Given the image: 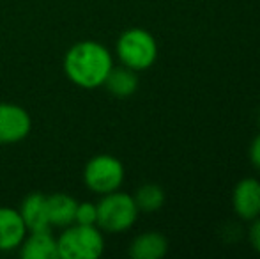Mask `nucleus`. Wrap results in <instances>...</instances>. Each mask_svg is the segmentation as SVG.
<instances>
[{
  "mask_svg": "<svg viewBox=\"0 0 260 259\" xmlns=\"http://www.w3.org/2000/svg\"><path fill=\"white\" fill-rule=\"evenodd\" d=\"M113 68V57L103 43L85 39L66 52L64 73L69 82L82 89H98Z\"/></svg>",
  "mask_w": 260,
  "mask_h": 259,
  "instance_id": "nucleus-1",
  "label": "nucleus"
},
{
  "mask_svg": "<svg viewBox=\"0 0 260 259\" xmlns=\"http://www.w3.org/2000/svg\"><path fill=\"white\" fill-rule=\"evenodd\" d=\"M58 259H98L105 252V236L98 225L71 224L57 238Z\"/></svg>",
  "mask_w": 260,
  "mask_h": 259,
  "instance_id": "nucleus-2",
  "label": "nucleus"
},
{
  "mask_svg": "<svg viewBox=\"0 0 260 259\" xmlns=\"http://www.w3.org/2000/svg\"><path fill=\"white\" fill-rule=\"evenodd\" d=\"M138 213L140 210L133 195L120 190L110 192L106 195H101V200L98 203L96 225L108 235L126 233L135 225Z\"/></svg>",
  "mask_w": 260,
  "mask_h": 259,
  "instance_id": "nucleus-3",
  "label": "nucleus"
},
{
  "mask_svg": "<svg viewBox=\"0 0 260 259\" xmlns=\"http://www.w3.org/2000/svg\"><path fill=\"white\" fill-rule=\"evenodd\" d=\"M115 53L120 64L135 71H145L157 59V43L154 36L140 27L124 31L115 45Z\"/></svg>",
  "mask_w": 260,
  "mask_h": 259,
  "instance_id": "nucleus-4",
  "label": "nucleus"
},
{
  "mask_svg": "<svg viewBox=\"0 0 260 259\" xmlns=\"http://www.w3.org/2000/svg\"><path fill=\"white\" fill-rule=\"evenodd\" d=\"M124 174V165L117 156L96 155L83 169V183L94 194L106 195L122 187Z\"/></svg>",
  "mask_w": 260,
  "mask_h": 259,
  "instance_id": "nucleus-5",
  "label": "nucleus"
},
{
  "mask_svg": "<svg viewBox=\"0 0 260 259\" xmlns=\"http://www.w3.org/2000/svg\"><path fill=\"white\" fill-rule=\"evenodd\" d=\"M32 130L30 114L16 103H0V144H16Z\"/></svg>",
  "mask_w": 260,
  "mask_h": 259,
  "instance_id": "nucleus-6",
  "label": "nucleus"
},
{
  "mask_svg": "<svg viewBox=\"0 0 260 259\" xmlns=\"http://www.w3.org/2000/svg\"><path fill=\"white\" fill-rule=\"evenodd\" d=\"M27 233V225L16 208L0 206V252L20 249Z\"/></svg>",
  "mask_w": 260,
  "mask_h": 259,
  "instance_id": "nucleus-7",
  "label": "nucleus"
},
{
  "mask_svg": "<svg viewBox=\"0 0 260 259\" xmlns=\"http://www.w3.org/2000/svg\"><path fill=\"white\" fill-rule=\"evenodd\" d=\"M234 211L243 220H253L260 215V181L255 178H244L232 192Z\"/></svg>",
  "mask_w": 260,
  "mask_h": 259,
  "instance_id": "nucleus-8",
  "label": "nucleus"
},
{
  "mask_svg": "<svg viewBox=\"0 0 260 259\" xmlns=\"http://www.w3.org/2000/svg\"><path fill=\"white\" fill-rule=\"evenodd\" d=\"M18 254L23 259H58L57 238L52 235V229L28 231Z\"/></svg>",
  "mask_w": 260,
  "mask_h": 259,
  "instance_id": "nucleus-9",
  "label": "nucleus"
},
{
  "mask_svg": "<svg viewBox=\"0 0 260 259\" xmlns=\"http://www.w3.org/2000/svg\"><path fill=\"white\" fill-rule=\"evenodd\" d=\"M20 215L23 218L27 231H45L52 229L48 218V206H46V195L39 192H32L21 200Z\"/></svg>",
  "mask_w": 260,
  "mask_h": 259,
  "instance_id": "nucleus-10",
  "label": "nucleus"
},
{
  "mask_svg": "<svg viewBox=\"0 0 260 259\" xmlns=\"http://www.w3.org/2000/svg\"><path fill=\"white\" fill-rule=\"evenodd\" d=\"M168 252V240L157 231L138 235L129 245V256L133 259H161Z\"/></svg>",
  "mask_w": 260,
  "mask_h": 259,
  "instance_id": "nucleus-11",
  "label": "nucleus"
},
{
  "mask_svg": "<svg viewBox=\"0 0 260 259\" xmlns=\"http://www.w3.org/2000/svg\"><path fill=\"white\" fill-rule=\"evenodd\" d=\"M78 200L69 194H52L46 195V206H48V218L52 227H68L75 224V213Z\"/></svg>",
  "mask_w": 260,
  "mask_h": 259,
  "instance_id": "nucleus-12",
  "label": "nucleus"
},
{
  "mask_svg": "<svg viewBox=\"0 0 260 259\" xmlns=\"http://www.w3.org/2000/svg\"><path fill=\"white\" fill-rule=\"evenodd\" d=\"M138 75L135 69L126 68V66H119L115 68L113 66L112 71L108 73L103 85L106 87L110 94L117 98H127V96H133L138 89Z\"/></svg>",
  "mask_w": 260,
  "mask_h": 259,
  "instance_id": "nucleus-13",
  "label": "nucleus"
},
{
  "mask_svg": "<svg viewBox=\"0 0 260 259\" xmlns=\"http://www.w3.org/2000/svg\"><path fill=\"white\" fill-rule=\"evenodd\" d=\"M133 197H135V203H137L138 210L145 211V213L157 211L159 208H163V204H165V192H163V188L156 183L142 185Z\"/></svg>",
  "mask_w": 260,
  "mask_h": 259,
  "instance_id": "nucleus-14",
  "label": "nucleus"
},
{
  "mask_svg": "<svg viewBox=\"0 0 260 259\" xmlns=\"http://www.w3.org/2000/svg\"><path fill=\"white\" fill-rule=\"evenodd\" d=\"M98 222V204L94 203H78L75 213V224L83 225H96Z\"/></svg>",
  "mask_w": 260,
  "mask_h": 259,
  "instance_id": "nucleus-15",
  "label": "nucleus"
},
{
  "mask_svg": "<svg viewBox=\"0 0 260 259\" xmlns=\"http://www.w3.org/2000/svg\"><path fill=\"white\" fill-rule=\"evenodd\" d=\"M250 243L255 250L260 254V215L257 218L251 220V227H250Z\"/></svg>",
  "mask_w": 260,
  "mask_h": 259,
  "instance_id": "nucleus-16",
  "label": "nucleus"
},
{
  "mask_svg": "<svg viewBox=\"0 0 260 259\" xmlns=\"http://www.w3.org/2000/svg\"><path fill=\"white\" fill-rule=\"evenodd\" d=\"M250 162L257 170H260V133L251 140L250 146Z\"/></svg>",
  "mask_w": 260,
  "mask_h": 259,
  "instance_id": "nucleus-17",
  "label": "nucleus"
}]
</instances>
